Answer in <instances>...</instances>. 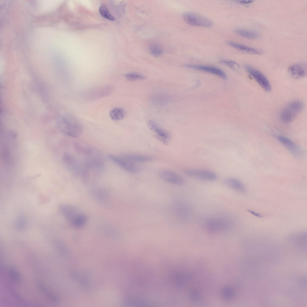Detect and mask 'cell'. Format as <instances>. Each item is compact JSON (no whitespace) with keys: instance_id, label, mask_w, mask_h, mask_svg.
<instances>
[{"instance_id":"19","label":"cell","mask_w":307,"mask_h":307,"mask_svg":"<svg viewBox=\"0 0 307 307\" xmlns=\"http://www.w3.org/2000/svg\"><path fill=\"white\" fill-rule=\"evenodd\" d=\"M126 159L134 162H145L153 160L152 157L147 155L133 154H125L121 155Z\"/></svg>"},{"instance_id":"28","label":"cell","mask_w":307,"mask_h":307,"mask_svg":"<svg viewBox=\"0 0 307 307\" xmlns=\"http://www.w3.org/2000/svg\"><path fill=\"white\" fill-rule=\"evenodd\" d=\"M11 279L13 282L19 283L21 281V276L18 271L15 268L11 267L9 270Z\"/></svg>"},{"instance_id":"30","label":"cell","mask_w":307,"mask_h":307,"mask_svg":"<svg viewBox=\"0 0 307 307\" xmlns=\"http://www.w3.org/2000/svg\"><path fill=\"white\" fill-rule=\"evenodd\" d=\"M234 294L233 290L228 287L225 288L222 291V294L223 297L226 299H231L233 297Z\"/></svg>"},{"instance_id":"14","label":"cell","mask_w":307,"mask_h":307,"mask_svg":"<svg viewBox=\"0 0 307 307\" xmlns=\"http://www.w3.org/2000/svg\"><path fill=\"white\" fill-rule=\"evenodd\" d=\"M93 197L97 202L103 205H107L109 202L110 194L106 189L102 187H93L91 189Z\"/></svg>"},{"instance_id":"11","label":"cell","mask_w":307,"mask_h":307,"mask_svg":"<svg viewBox=\"0 0 307 307\" xmlns=\"http://www.w3.org/2000/svg\"><path fill=\"white\" fill-rule=\"evenodd\" d=\"M59 210L63 215L70 222L82 213L76 206L68 204H61L59 205Z\"/></svg>"},{"instance_id":"15","label":"cell","mask_w":307,"mask_h":307,"mask_svg":"<svg viewBox=\"0 0 307 307\" xmlns=\"http://www.w3.org/2000/svg\"><path fill=\"white\" fill-rule=\"evenodd\" d=\"M185 67L213 74L224 79L227 78L224 72L215 67L196 64H187Z\"/></svg>"},{"instance_id":"35","label":"cell","mask_w":307,"mask_h":307,"mask_svg":"<svg viewBox=\"0 0 307 307\" xmlns=\"http://www.w3.org/2000/svg\"><path fill=\"white\" fill-rule=\"evenodd\" d=\"M249 211L251 214L254 215H255V216H257V217H263V216L262 215H261V214H259V213H256V212H255L254 211L250 210H249Z\"/></svg>"},{"instance_id":"27","label":"cell","mask_w":307,"mask_h":307,"mask_svg":"<svg viewBox=\"0 0 307 307\" xmlns=\"http://www.w3.org/2000/svg\"><path fill=\"white\" fill-rule=\"evenodd\" d=\"M125 78L128 81H134L145 80L146 77L143 75L136 72H131L125 74Z\"/></svg>"},{"instance_id":"2","label":"cell","mask_w":307,"mask_h":307,"mask_svg":"<svg viewBox=\"0 0 307 307\" xmlns=\"http://www.w3.org/2000/svg\"><path fill=\"white\" fill-rule=\"evenodd\" d=\"M60 131L64 135L73 138H77L82 134L83 127L76 118L68 115L61 119L58 123Z\"/></svg>"},{"instance_id":"26","label":"cell","mask_w":307,"mask_h":307,"mask_svg":"<svg viewBox=\"0 0 307 307\" xmlns=\"http://www.w3.org/2000/svg\"><path fill=\"white\" fill-rule=\"evenodd\" d=\"M99 12L101 16L106 19L111 21L115 20L114 17L109 12L107 6L105 4H103L100 6Z\"/></svg>"},{"instance_id":"29","label":"cell","mask_w":307,"mask_h":307,"mask_svg":"<svg viewBox=\"0 0 307 307\" xmlns=\"http://www.w3.org/2000/svg\"><path fill=\"white\" fill-rule=\"evenodd\" d=\"M149 51L151 54L154 56H158L161 55L163 50L160 46L157 44L151 45L149 47Z\"/></svg>"},{"instance_id":"12","label":"cell","mask_w":307,"mask_h":307,"mask_svg":"<svg viewBox=\"0 0 307 307\" xmlns=\"http://www.w3.org/2000/svg\"><path fill=\"white\" fill-rule=\"evenodd\" d=\"M160 178L168 183L177 185H182L184 183L183 178L172 171L168 170L160 171L159 174Z\"/></svg>"},{"instance_id":"21","label":"cell","mask_w":307,"mask_h":307,"mask_svg":"<svg viewBox=\"0 0 307 307\" xmlns=\"http://www.w3.org/2000/svg\"><path fill=\"white\" fill-rule=\"evenodd\" d=\"M227 43L232 47L245 53L256 55L261 54L259 50L244 45L232 42H228Z\"/></svg>"},{"instance_id":"9","label":"cell","mask_w":307,"mask_h":307,"mask_svg":"<svg viewBox=\"0 0 307 307\" xmlns=\"http://www.w3.org/2000/svg\"><path fill=\"white\" fill-rule=\"evenodd\" d=\"M148 125L156 138L161 142L165 144L169 143L171 138L170 134L168 132L161 127L154 120L149 121Z\"/></svg>"},{"instance_id":"25","label":"cell","mask_w":307,"mask_h":307,"mask_svg":"<svg viewBox=\"0 0 307 307\" xmlns=\"http://www.w3.org/2000/svg\"><path fill=\"white\" fill-rule=\"evenodd\" d=\"M125 110L121 108H116L112 109L110 112L111 118L115 121L120 120L123 119L125 115Z\"/></svg>"},{"instance_id":"16","label":"cell","mask_w":307,"mask_h":307,"mask_svg":"<svg viewBox=\"0 0 307 307\" xmlns=\"http://www.w3.org/2000/svg\"><path fill=\"white\" fill-rule=\"evenodd\" d=\"M171 100L168 94L162 93H156L153 95L151 99V103L157 106H161L168 104Z\"/></svg>"},{"instance_id":"32","label":"cell","mask_w":307,"mask_h":307,"mask_svg":"<svg viewBox=\"0 0 307 307\" xmlns=\"http://www.w3.org/2000/svg\"><path fill=\"white\" fill-rule=\"evenodd\" d=\"M16 225L19 229L22 230L24 228L25 226V221L23 216L20 215L18 217L16 222Z\"/></svg>"},{"instance_id":"24","label":"cell","mask_w":307,"mask_h":307,"mask_svg":"<svg viewBox=\"0 0 307 307\" xmlns=\"http://www.w3.org/2000/svg\"><path fill=\"white\" fill-rule=\"evenodd\" d=\"M37 286L39 290L43 293L45 297L50 301L54 303H56L58 302L57 297L43 286V284L38 283Z\"/></svg>"},{"instance_id":"1","label":"cell","mask_w":307,"mask_h":307,"mask_svg":"<svg viewBox=\"0 0 307 307\" xmlns=\"http://www.w3.org/2000/svg\"><path fill=\"white\" fill-rule=\"evenodd\" d=\"M199 222L203 228L211 233L222 232L228 230L231 223L230 220L225 216H210L201 217Z\"/></svg>"},{"instance_id":"18","label":"cell","mask_w":307,"mask_h":307,"mask_svg":"<svg viewBox=\"0 0 307 307\" xmlns=\"http://www.w3.org/2000/svg\"><path fill=\"white\" fill-rule=\"evenodd\" d=\"M73 146L75 150L78 153L86 156L91 155L94 151L91 147L82 141H75L73 144Z\"/></svg>"},{"instance_id":"33","label":"cell","mask_w":307,"mask_h":307,"mask_svg":"<svg viewBox=\"0 0 307 307\" xmlns=\"http://www.w3.org/2000/svg\"><path fill=\"white\" fill-rule=\"evenodd\" d=\"M221 63L233 70H237L239 68V65L236 62L231 60H223L221 61Z\"/></svg>"},{"instance_id":"4","label":"cell","mask_w":307,"mask_h":307,"mask_svg":"<svg viewBox=\"0 0 307 307\" xmlns=\"http://www.w3.org/2000/svg\"><path fill=\"white\" fill-rule=\"evenodd\" d=\"M304 107L303 103L300 100H294L288 103L282 110L280 115L284 123L289 124L292 122L302 112Z\"/></svg>"},{"instance_id":"13","label":"cell","mask_w":307,"mask_h":307,"mask_svg":"<svg viewBox=\"0 0 307 307\" xmlns=\"http://www.w3.org/2000/svg\"><path fill=\"white\" fill-rule=\"evenodd\" d=\"M277 139L294 156L297 158L302 156L303 153L302 149L291 140L282 136H278Z\"/></svg>"},{"instance_id":"8","label":"cell","mask_w":307,"mask_h":307,"mask_svg":"<svg viewBox=\"0 0 307 307\" xmlns=\"http://www.w3.org/2000/svg\"><path fill=\"white\" fill-rule=\"evenodd\" d=\"M246 69L249 74L264 90L267 92L271 90V86L269 81L261 72L250 65L246 66Z\"/></svg>"},{"instance_id":"22","label":"cell","mask_w":307,"mask_h":307,"mask_svg":"<svg viewBox=\"0 0 307 307\" xmlns=\"http://www.w3.org/2000/svg\"><path fill=\"white\" fill-rule=\"evenodd\" d=\"M235 31L238 35L249 39H255L258 38L259 36L257 32L247 30L237 29H236Z\"/></svg>"},{"instance_id":"6","label":"cell","mask_w":307,"mask_h":307,"mask_svg":"<svg viewBox=\"0 0 307 307\" xmlns=\"http://www.w3.org/2000/svg\"><path fill=\"white\" fill-rule=\"evenodd\" d=\"M182 16L184 20L190 25L206 27H210L212 25L210 20L194 13L185 12L183 14Z\"/></svg>"},{"instance_id":"10","label":"cell","mask_w":307,"mask_h":307,"mask_svg":"<svg viewBox=\"0 0 307 307\" xmlns=\"http://www.w3.org/2000/svg\"><path fill=\"white\" fill-rule=\"evenodd\" d=\"M63 161L69 169L76 175L82 174L83 165L73 155L68 153L65 154L63 157Z\"/></svg>"},{"instance_id":"7","label":"cell","mask_w":307,"mask_h":307,"mask_svg":"<svg viewBox=\"0 0 307 307\" xmlns=\"http://www.w3.org/2000/svg\"><path fill=\"white\" fill-rule=\"evenodd\" d=\"M108 157L111 160L129 172L135 173L140 170V168L138 165L125 158L121 155L109 154Z\"/></svg>"},{"instance_id":"34","label":"cell","mask_w":307,"mask_h":307,"mask_svg":"<svg viewBox=\"0 0 307 307\" xmlns=\"http://www.w3.org/2000/svg\"><path fill=\"white\" fill-rule=\"evenodd\" d=\"M254 1L252 0H244L238 1V2L242 4H248L252 3Z\"/></svg>"},{"instance_id":"3","label":"cell","mask_w":307,"mask_h":307,"mask_svg":"<svg viewBox=\"0 0 307 307\" xmlns=\"http://www.w3.org/2000/svg\"><path fill=\"white\" fill-rule=\"evenodd\" d=\"M95 151L91 155L87 156L83 164L82 176L83 180L86 182L91 174H97L103 169L104 164L103 160L97 155Z\"/></svg>"},{"instance_id":"31","label":"cell","mask_w":307,"mask_h":307,"mask_svg":"<svg viewBox=\"0 0 307 307\" xmlns=\"http://www.w3.org/2000/svg\"><path fill=\"white\" fill-rule=\"evenodd\" d=\"M54 246L56 250L61 255L67 254V249L64 245L62 242L59 241L55 242Z\"/></svg>"},{"instance_id":"23","label":"cell","mask_w":307,"mask_h":307,"mask_svg":"<svg viewBox=\"0 0 307 307\" xmlns=\"http://www.w3.org/2000/svg\"><path fill=\"white\" fill-rule=\"evenodd\" d=\"M87 220V216L82 213L70 222L71 225L76 228H80L84 226Z\"/></svg>"},{"instance_id":"17","label":"cell","mask_w":307,"mask_h":307,"mask_svg":"<svg viewBox=\"0 0 307 307\" xmlns=\"http://www.w3.org/2000/svg\"><path fill=\"white\" fill-rule=\"evenodd\" d=\"M224 183L228 187L241 193H244L246 191L243 183L236 178L229 177L225 179Z\"/></svg>"},{"instance_id":"5","label":"cell","mask_w":307,"mask_h":307,"mask_svg":"<svg viewBox=\"0 0 307 307\" xmlns=\"http://www.w3.org/2000/svg\"><path fill=\"white\" fill-rule=\"evenodd\" d=\"M183 172L189 177L206 181H213L217 177L215 172L207 169L187 168L184 169Z\"/></svg>"},{"instance_id":"20","label":"cell","mask_w":307,"mask_h":307,"mask_svg":"<svg viewBox=\"0 0 307 307\" xmlns=\"http://www.w3.org/2000/svg\"><path fill=\"white\" fill-rule=\"evenodd\" d=\"M288 71L290 75L295 78H300L304 76L306 74L304 67L299 64L291 65L288 68Z\"/></svg>"}]
</instances>
